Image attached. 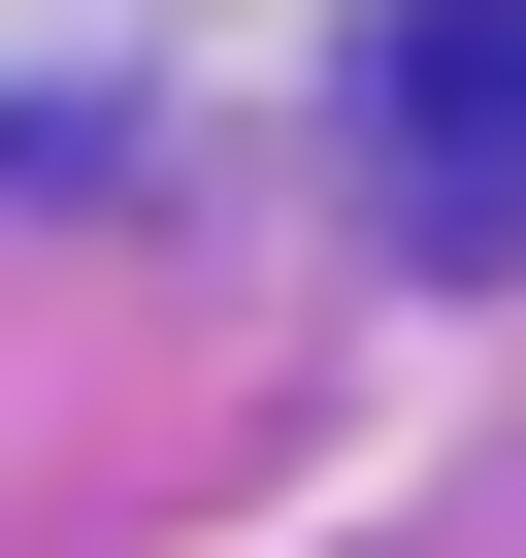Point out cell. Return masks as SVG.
Returning a JSON list of instances; mask_svg holds the SVG:
<instances>
[{
	"mask_svg": "<svg viewBox=\"0 0 526 558\" xmlns=\"http://www.w3.org/2000/svg\"><path fill=\"white\" fill-rule=\"evenodd\" d=\"M362 165H395V230H428V263H526V0H395Z\"/></svg>",
	"mask_w": 526,
	"mask_h": 558,
	"instance_id": "cell-1",
	"label": "cell"
}]
</instances>
